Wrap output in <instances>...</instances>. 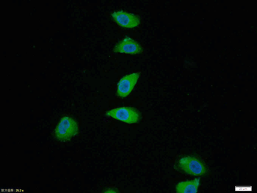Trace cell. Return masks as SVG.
Wrapping results in <instances>:
<instances>
[{
    "label": "cell",
    "mask_w": 257,
    "mask_h": 193,
    "mask_svg": "<svg viewBox=\"0 0 257 193\" xmlns=\"http://www.w3.org/2000/svg\"><path fill=\"white\" fill-rule=\"evenodd\" d=\"M79 132V125L74 118L64 116L55 128V137L60 142H66L77 135Z\"/></svg>",
    "instance_id": "6da1fadb"
},
{
    "label": "cell",
    "mask_w": 257,
    "mask_h": 193,
    "mask_svg": "<svg viewBox=\"0 0 257 193\" xmlns=\"http://www.w3.org/2000/svg\"><path fill=\"white\" fill-rule=\"evenodd\" d=\"M105 114L107 116L128 124L138 123L141 118V113L139 110L131 107H116L108 110Z\"/></svg>",
    "instance_id": "7a4b0ae2"
},
{
    "label": "cell",
    "mask_w": 257,
    "mask_h": 193,
    "mask_svg": "<svg viewBox=\"0 0 257 193\" xmlns=\"http://www.w3.org/2000/svg\"><path fill=\"white\" fill-rule=\"evenodd\" d=\"M178 164L179 168L188 175L201 176L207 173L205 164L198 158L184 156L179 159Z\"/></svg>",
    "instance_id": "3957f363"
},
{
    "label": "cell",
    "mask_w": 257,
    "mask_h": 193,
    "mask_svg": "<svg viewBox=\"0 0 257 193\" xmlns=\"http://www.w3.org/2000/svg\"><path fill=\"white\" fill-rule=\"evenodd\" d=\"M140 77V73H132L124 76L119 80L117 85V96L120 99H125L130 96V93L137 85Z\"/></svg>",
    "instance_id": "277c9868"
},
{
    "label": "cell",
    "mask_w": 257,
    "mask_h": 193,
    "mask_svg": "<svg viewBox=\"0 0 257 193\" xmlns=\"http://www.w3.org/2000/svg\"><path fill=\"white\" fill-rule=\"evenodd\" d=\"M111 16L115 23L118 24L121 28L133 29L139 27L141 24V19L139 17L125 11H117L112 13Z\"/></svg>",
    "instance_id": "5b68a950"
},
{
    "label": "cell",
    "mask_w": 257,
    "mask_h": 193,
    "mask_svg": "<svg viewBox=\"0 0 257 193\" xmlns=\"http://www.w3.org/2000/svg\"><path fill=\"white\" fill-rule=\"evenodd\" d=\"M113 52L115 53L137 55L143 52V48L137 41L133 40L128 36H126L123 40L115 45Z\"/></svg>",
    "instance_id": "8992f818"
},
{
    "label": "cell",
    "mask_w": 257,
    "mask_h": 193,
    "mask_svg": "<svg viewBox=\"0 0 257 193\" xmlns=\"http://www.w3.org/2000/svg\"><path fill=\"white\" fill-rule=\"evenodd\" d=\"M201 180L196 178L193 181H181L176 186V192L178 193H196L198 192Z\"/></svg>",
    "instance_id": "52a82bcc"
}]
</instances>
